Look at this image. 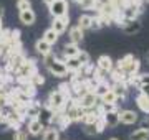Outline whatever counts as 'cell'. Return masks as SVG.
Listing matches in <instances>:
<instances>
[{
  "instance_id": "cell-15",
  "label": "cell",
  "mask_w": 149,
  "mask_h": 140,
  "mask_svg": "<svg viewBox=\"0 0 149 140\" xmlns=\"http://www.w3.org/2000/svg\"><path fill=\"white\" fill-rule=\"evenodd\" d=\"M123 32L126 35H136L141 32V22L139 20H131V22L123 23Z\"/></svg>"
},
{
  "instance_id": "cell-14",
  "label": "cell",
  "mask_w": 149,
  "mask_h": 140,
  "mask_svg": "<svg viewBox=\"0 0 149 140\" xmlns=\"http://www.w3.org/2000/svg\"><path fill=\"white\" fill-rule=\"evenodd\" d=\"M27 132L28 135H33V137H37V135L43 134V130H45V125L38 120V119H35V120H28V127H27Z\"/></svg>"
},
{
  "instance_id": "cell-34",
  "label": "cell",
  "mask_w": 149,
  "mask_h": 140,
  "mask_svg": "<svg viewBox=\"0 0 149 140\" xmlns=\"http://www.w3.org/2000/svg\"><path fill=\"white\" fill-rule=\"evenodd\" d=\"M13 140H28V132L23 129H18L13 134Z\"/></svg>"
},
{
  "instance_id": "cell-1",
  "label": "cell",
  "mask_w": 149,
  "mask_h": 140,
  "mask_svg": "<svg viewBox=\"0 0 149 140\" xmlns=\"http://www.w3.org/2000/svg\"><path fill=\"white\" fill-rule=\"evenodd\" d=\"M66 97L58 91V89H55V91L50 92V96H48V101H47V107L52 110L53 114H60L63 112L65 107H66Z\"/></svg>"
},
{
  "instance_id": "cell-4",
  "label": "cell",
  "mask_w": 149,
  "mask_h": 140,
  "mask_svg": "<svg viewBox=\"0 0 149 140\" xmlns=\"http://www.w3.org/2000/svg\"><path fill=\"white\" fill-rule=\"evenodd\" d=\"M98 97L95 96V92H86L83 96L76 97V102L80 106L81 109H85V110H95L96 106H98Z\"/></svg>"
},
{
  "instance_id": "cell-13",
  "label": "cell",
  "mask_w": 149,
  "mask_h": 140,
  "mask_svg": "<svg viewBox=\"0 0 149 140\" xmlns=\"http://www.w3.org/2000/svg\"><path fill=\"white\" fill-rule=\"evenodd\" d=\"M40 110H42V106L33 101V102L28 104L27 109H25V119H28V120H35V119H38Z\"/></svg>"
},
{
  "instance_id": "cell-11",
  "label": "cell",
  "mask_w": 149,
  "mask_h": 140,
  "mask_svg": "<svg viewBox=\"0 0 149 140\" xmlns=\"http://www.w3.org/2000/svg\"><path fill=\"white\" fill-rule=\"evenodd\" d=\"M139 68H141V63H139L138 58H134L133 61L123 69V73H124V76H126V79H131V78H134V76H138Z\"/></svg>"
},
{
  "instance_id": "cell-7",
  "label": "cell",
  "mask_w": 149,
  "mask_h": 140,
  "mask_svg": "<svg viewBox=\"0 0 149 140\" xmlns=\"http://www.w3.org/2000/svg\"><path fill=\"white\" fill-rule=\"evenodd\" d=\"M48 8H50V13L53 15V18H60V16L68 15V2L66 0H55Z\"/></svg>"
},
{
  "instance_id": "cell-6",
  "label": "cell",
  "mask_w": 149,
  "mask_h": 140,
  "mask_svg": "<svg viewBox=\"0 0 149 140\" xmlns=\"http://www.w3.org/2000/svg\"><path fill=\"white\" fill-rule=\"evenodd\" d=\"M47 69L50 71V74H53L55 78H65L68 74L66 66H65V59H53V63H50L47 66Z\"/></svg>"
},
{
  "instance_id": "cell-38",
  "label": "cell",
  "mask_w": 149,
  "mask_h": 140,
  "mask_svg": "<svg viewBox=\"0 0 149 140\" xmlns=\"http://www.w3.org/2000/svg\"><path fill=\"white\" fill-rule=\"evenodd\" d=\"M139 129L148 130V132H149V117H146V119H143V120H141V124H139Z\"/></svg>"
},
{
  "instance_id": "cell-33",
  "label": "cell",
  "mask_w": 149,
  "mask_h": 140,
  "mask_svg": "<svg viewBox=\"0 0 149 140\" xmlns=\"http://www.w3.org/2000/svg\"><path fill=\"white\" fill-rule=\"evenodd\" d=\"M17 8H18L20 12L30 10V8H32V3H30V0H18V3H17Z\"/></svg>"
},
{
  "instance_id": "cell-9",
  "label": "cell",
  "mask_w": 149,
  "mask_h": 140,
  "mask_svg": "<svg viewBox=\"0 0 149 140\" xmlns=\"http://www.w3.org/2000/svg\"><path fill=\"white\" fill-rule=\"evenodd\" d=\"M138 122V112H134L131 109L126 110H119V124H126V125H133Z\"/></svg>"
},
{
  "instance_id": "cell-2",
  "label": "cell",
  "mask_w": 149,
  "mask_h": 140,
  "mask_svg": "<svg viewBox=\"0 0 149 140\" xmlns=\"http://www.w3.org/2000/svg\"><path fill=\"white\" fill-rule=\"evenodd\" d=\"M85 112H86V110L78 106L76 99L68 101V102H66V107H65V110H63L65 117L68 119L70 122H81L83 117H85Z\"/></svg>"
},
{
  "instance_id": "cell-3",
  "label": "cell",
  "mask_w": 149,
  "mask_h": 140,
  "mask_svg": "<svg viewBox=\"0 0 149 140\" xmlns=\"http://www.w3.org/2000/svg\"><path fill=\"white\" fill-rule=\"evenodd\" d=\"M37 63L33 61V59H25L23 63H22V66L17 69V81L18 82H27L30 78H32L35 73H37Z\"/></svg>"
},
{
  "instance_id": "cell-40",
  "label": "cell",
  "mask_w": 149,
  "mask_h": 140,
  "mask_svg": "<svg viewBox=\"0 0 149 140\" xmlns=\"http://www.w3.org/2000/svg\"><path fill=\"white\" fill-rule=\"evenodd\" d=\"M2 18H3V7L0 5V22H2Z\"/></svg>"
},
{
  "instance_id": "cell-36",
  "label": "cell",
  "mask_w": 149,
  "mask_h": 140,
  "mask_svg": "<svg viewBox=\"0 0 149 140\" xmlns=\"http://www.w3.org/2000/svg\"><path fill=\"white\" fill-rule=\"evenodd\" d=\"M85 134L86 135H95L96 134V127H95V124H85Z\"/></svg>"
},
{
  "instance_id": "cell-35",
  "label": "cell",
  "mask_w": 149,
  "mask_h": 140,
  "mask_svg": "<svg viewBox=\"0 0 149 140\" xmlns=\"http://www.w3.org/2000/svg\"><path fill=\"white\" fill-rule=\"evenodd\" d=\"M95 127H96V134H101V132H104V129H106V124H104L103 117H100V119L95 122Z\"/></svg>"
},
{
  "instance_id": "cell-43",
  "label": "cell",
  "mask_w": 149,
  "mask_h": 140,
  "mask_svg": "<svg viewBox=\"0 0 149 140\" xmlns=\"http://www.w3.org/2000/svg\"><path fill=\"white\" fill-rule=\"evenodd\" d=\"M143 2H144V3H149V0H143Z\"/></svg>"
},
{
  "instance_id": "cell-30",
  "label": "cell",
  "mask_w": 149,
  "mask_h": 140,
  "mask_svg": "<svg viewBox=\"0 0 149 140\" xmlns=\"http://www.w3.org/2000/svg\"><path fill=\"white\" fill-rule=\"evenodd\" d=\"M76 59L80 61V65L83 66V68H86V66H90V61H91V58H90V54L86 53V51H81V49H80V53H78V56H76Z\"/></svg>"
},
{
  "instance_id": "cell-37",
  "label": "cell",
  "mask_w": 149,
  "mask_h": 140,
  "mask_svg": "<svg viewBox=\"0 0 149 140\" xmlns=\"http://www.w3.org/2000/svg\"><path fill=\"white\" fill-rule=\"evenodd\" d=\"M103 25H101V22H100V18L98 16H93V20H91V28L90 30H100Z\"/></svg>"
},
{
  "instance_id": "cell-42",
  "label": "cell",
  "mask_w": 149,
  "mask_h": 140,
  "mask_svg": "<svg viewBox=\"0 0 149 140\" xmlns=\"http://www.w3.org/2000/svg\"><path fill=\"white\" fill-rule=\"evenodd\" d=\"M108 140H119V139H116V137H113V139H108Z\"/></svg>"
},
{
  "instance_id": "cell-17",
  "label": "cell",
  "mask_w": 149,
  "mask_h": 140,
  "mask_svg": "<svg viewBox=\"0 0 149 140\" xmlns=\"http://www.w3.org/2000/svg\"><path fill=\"white\" fill-rule=\"evenodd\" d=\"M70 43L73 45H78L83 41V36H85V33H83V30H80L78 27H71L70 28Z\"/></svg>"
},
{
  "instance_id": "cell-25",
  "label": "cell",
  "mask_w": 149,
  "mask_h": 140,
  "mask_svg": "<svg viewBox=\"0 0 149 140\" xmlns=\"http://www.w3.org/2000/svg\"><path fill=\"white\" fill-rule=\"evenodd\" d=\"M91 20H93V16L91 15H81L80 18H78V25L76 27L80 28V30H90L91 28Z\"/></svg>"
},
{
  "instance_id": "cell-21",
  "label": "cell",
  "mask_w": 149,
  "mask_h": 140,
  "mask_svg": "<svg viewBox=\"0 0 149 140\" xmlns=\"http://www.w3.org/2000/svg\"><path fill=\"white\" fill-rule=\"evenodd\" d=\"M136 104H138V107L141 112L149 114V97L148 96H144V94L139 92V96L136 97Z\"/></svg>"
},
{
  "instance_id": "cell-28",
  "label": "cell",
  "mask_w": 149,
  "mask_h": 140,
  "mask_svg": "<svg viewBox=\"0 0 149 140\" xmlns=\"http://www.w3.org/2000/svg\"><path fill=\"white\" fill-rule=\"evenodd\" d=\"M129 140H149V132L143 129H138L129 135Z\"/></svg>"
},
{
  "instance_id": "cell-44",
  "label": "cell",
  "mask_w": 149,
  "mask_h": 140,
  "mask_svg": "<svg viewBox=\"0 0 149 140\" xmlns=\"http://www.w3.org/2000/svg\"><path fill=\"white\" fill-rule=\"evenodd\" d=\"M73 2H76V3H78V2H80V0H73Z\"/></svg>"
},
{
  "instance_id": "cell-23",
  "label": "cell",
  "mask_w": 149,
  "mask_h": 140,
  "mask_svg": "<svg viewBox=\"0 0 149 140\" xmlns=\"http://www.w3.org/2000/svg\"><path fill=\"white\" fill-rule=\"evenodd\" d=\"M43 140H60V130L56 127H47L43 130Z\"/></svg>"
},
{
  "instance_id": "cell-24",
  "label": "cell",
  "mask_w": 149,
  "mask_h": 140,
  "mask_svg": "<svg viewBox=\"0 0 149 140\" xmlns=\"http://www.w3.org/2000/svg\"><path fill=\"white\" fill-rule=\"evenodd\" d=\"M42 40H43V41H47V43L50 45V46H53V45L56 43V41H58V35H56V33H55L53 30H52V28H48L47 32L43 33Z\"/></svg>"
},
{
  "instance_id": "cell-29",
  "label": "cell",
  "mask_w": 149,
  "mask_h": 140,
  "mask_svg": "<svg viewBox=\"0 0 149 140\" xmlns=\"http://www.w3.org/2000/svg\"><path fill=\"white\" fill-rule=\"evenodd\" d=\"M28 82H30L33 87H38V86H42V84H45V78H43V76L37 71V73H35L30 79H28Z\"/></svg>"
},
{
  "instance_id": "cell-5",
  "label": "cell",
  "mask_w": 149,
  "mask_h": 140,
  "mask_svg": "<svg viewBox=\"0 0 149 140\" xmlns=\"http://www.w3.org/2000/svg\"><path fill=\"white\" fill-rule=\"evenodd\" d=\"M23 119L25 117H22L20 114L17 112V110H13V109H8L7 112H3L2 114V120L5 122L8 127H15V129H18L22 125V122H23Z\"/></svg>"
},
{
  "instance_id": "cell-31",
  "label": "cell",
  "mask_w": 149,
  "mask_h": 140,
  "mask_svg": "<svg viewBox=\"0 0 149 140\" xmlns=\"http://www.w3.org/2000/svg\"><path fill=\"white\" fill-rule=\"evenodd\" d=\"M100 102H103V104H118V99H116V96L111 92V89H109V91L100 99Z\"/></svg>"
},
{
  "instance_id": "cell-8",
  "label": "cell",
  "mask_w": 149,
  "mask_h": 140,
  "mask_svg": "<svg viewBox=\"0 0 149 140\" xmlns=\"http://www.w3.org/2000/svg\"><path fill=\"white\" fill-rule=\"evenodd\" d=\"M68 23H70V16H60V18H53V22H52V30H53L56 35H61V33L66 32V28H68Z\"/></svg>"
},
{
  "instance_id": "cell-41",
  "label": "cell",
  "mask_w": 149,
  "mask_h": 140,
  "mask_svg": "<svg viewBox=\"0 0 149 140\" xmlns=\"http://www.w3.org/2000/svg\"><path fill=\"white\" fill-rule=\"evenodd\" d=\"M146 59H148V63H149V51H148V54H146Z\"/></svg>"
},
{
  "instance_id": "cell-16",
  "label": "cell",
  "mask_w": 149,
  "mask_h": 140,
  "mask_svg": "<svg viewBox=\"0 0 149 140\" xmlns=\"http://www.w3.org/2000/svg\"><path fill=\"white\" fill-rule=\"evenodd\" d=\"M106 127H118L119 125V110H114V112H108L104 115H101Z\"/></svg>"
},
{
  "instance_id": "cell-27",
  "label": "cell",
  "mask_w": 149,
  "mask_h": 140,
  "mask_svg": "<svg viewBox=\"0 0 149 140\" xmlns=\"http://www.w3.org/2000/svg\"><path fill=\"white\" fill-rule=\"evenodd\" d=\"M100 117H101V115L96 112V110H86L85 117H83V120H81V122H83V124H95Z\"/></svg>"
},
{
  "instance_id": "cell-22",
  "label": "cell",
  "mask_w": 149,
  "mask_h": 140,
  "mask_svg": "<svg viewBox=\"0 0 149 140\" xmlns=\"http://www.w3.org/2000/svg\"><path fill=\"white\" fill-rule=\"evenodd\" d=\"M78 53H80V48H78V45H73V43H66L63 48V54L65 58H76L78 56Z\"/></svg>"
},
{
  "instance_id": "cell-39",
  "label": "cell",
  "mask_w": 149,
  "mask_h": 140,
  "mask_svg": "<svg viewBox=\"0 0 149 140\" xmlns=\"http://www.w3.org/2000/svg\"><path fill=\"white\" fill-rule=\"evenodd\" d=\"M53 2H55V0H43V3H47L48 7L52 5V3H53Z\"/></svg>"
},
{
  "instance_id": "cell-10",
  "label": "cell",
  "mask_w": 149,
  "mask_h": 140,
  "mask_svg": "<svg viewBox=\"0 0 149 140\" xmlns=\"http://www.w3.org/2000/svg\"><path fill=\"white\" fill-rule=\"evenodd\" d=\"M111 92L116 96L118 102H119L123 99H126V96H128V84H126V82H113Z\"/></svg>"
},
{
  "instance_id": "cell-18",
  "label": "cell",
  "mask_w": 149,
  "mask_h": 140,
  "mask_svg": "<svg viewBox=\"0 0 149 140\" xmlns=\"http://www.w3.org/2000/svg\"><path fill=\"white\" fill-rule=\"evenodd\" d=\"M65 66H66V71H68V73H73V74H76V73H80V71L83 69V66L80 65V61L76 58L65 59Z\"/></svg>"
},
{
  "instance_id": "cell-26",
  "label": "cell",
  "mask_w": 149,
  "mask_h": 140,
  "mask_svg": "<svg viewBox=\"0 0 149 140\" xmlns=\"http://www.w3.org/2000/svg\"><path fill=\"white\" fill-rule=\"evenodd\" d=\"M109 89H111V84H108V81H106V82H100V84L95 87V91H93V92H95V96L98 97V99H101V97L104 96Z\"/></svg>"
},
{
  "instance_id": "cell-32",
  "label": "cell",
  "mask_w": 149,
  "mask_h": 140,
  "mask_svg": "<svg viewBox=\"0 0 149 140\" xmlns=\"http://www.w3.org/2000/svg\"><path fill=\"white\" fill-rule=\"evenodd\" d=\"M78 5L83 10H91V8H96V0H80Z\"/></svg>"
},
{
  "instance_id": "cell-19",
  "label": "cell",
  "mask_w": 149,
  "mask_h": 140,
  "mask_svg": "<svg viewBox=\"0 0 149 140\" xmlns=\"http://www.w3.org/2000/svg\"><path fill=\"white\" fill-rule=\"evenodd\" d=\"M35 20H37V15H35V12L30 8V10H25V12H20V22L23 23V25H33L35 23Z\"/></svg>"
},
{
  "instance_id": "cell-12",
  "label": "cell",
  "mask_w": 149,
  "mask_h": 140,
  "mask_svg": "<svg viewBox=\"0 0 149 140\" xmlns=\"http://www.w3.org/2000/svg\"><path fill=\"white\" fill-rule=\"evenodd\" d=\"M96 68L109 74V73L113 71V68H114V63H113V59L109 58V56L103 54V56H100V58H98V66H96Z\"/></svg>"
},
{
  "instance_id": "cell-20",
  "label": "cell",
  "mask_w": 149,
  "mask_h": 140,
  "mask_svg": "<svg viewBox=\"0 0 149 140\" xmlns=\"http://www.w3.org/2000/svg\"><path fill=\"white\" fill-rule=\"evenodd\" d=\"M35 49H37V53H38V54H42L43 58H45L47 54L52 53V46H50L47 41H43L42 38H40L37 43H35Z\"/></svg>"
}]
</instances>
